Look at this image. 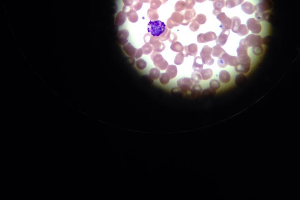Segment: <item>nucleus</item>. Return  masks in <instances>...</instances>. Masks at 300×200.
<instances>
[{"instance_id": "49530a36", "label": "nucleus", "mask_w": 300, "mask_h": 200, "mask_svg": "<svg viewBox=\"0 0 300 200\" xmlns=\"http://www.w3.org/2000/svg\"><path fill=\"white\" fill-rule=\"evenodd\" d=\"M245 77H246L244 76L243 74H241L237 75L236 78L235 83L236 84H239L241 82L243 81V79Z\"/></svg>"}, {"instance_id": "a19ab883", "label": "nucleus", "mask_w": 300, "mask_h": 200, "mask_svg": "<svg viewBox=\"0 0 300 200\" xmlns=\"http://www.w3.org/2000/svg\"><path fill=\"white\" fill-rule=\"evenodd\" d=\"M191 88V92L193 95H198L202 91V87L198 84H195Z\"/></svg>"}, {"instance_id": "c03bdc74", "label": "nucleus", "mask_w": 300, "mask_h": 200, "mask_svg": "<svg viewBox=\"0 0 300 200\" xmlns=\"http://www.w3.org/2000/svg\"><path fill=\"white\" fill-rule=\"evenodd\" d=\"M199 24L195 20V19H192V23H191L189 26V28L190 30L192 31H197L198 30V29H199Z\"/></svg>"}, {"instance_id": "603ef678", "label": "nucleus", "mask_w": 300, "mask_h": 200, "mask_svg": "<svg viewBox=\"0 0 300 200\" xmlns=\"http://www.w3.org/2000/svg\"><path fill=\"white\" fill-rule=\"evenodd\" d=\"M209 1H216V0H209Z\"/></svg>"}, {"instance_id": "2f4dec72", "label": "nucleus", "mask_w": 300, "mask_h": 200, "mask_svg": "<svg viewBox=\"0 0 300 200\" xmlns=\"http://www.w3.org/2000/svg\"><path fill=\"white\" fill-rule=\"evenodd\" d=\"M252 51L255 56H260L264 53V49L262 45H257L252 47Z\"/></svg>"}, {"instance_id": "c85d7f7f", "label": "nucleus", "mask_w": 300, "mask_h": 200, "mask_svg": "<svg viewBox=\"0 0 300 200\" xmlns=\"http://www.w3.org/2000/svg\"><path fill=\"white\" fill-rule=\"evenodd\" d=\"M270 15V12L269 11L263 13L256 12L255 17L257 20L259 21H267L269 20V16Z\"/></svg>"}, {"instance_id": "a211bd4d", "label": "nucleus", "mask_w": 300, "mask_h": 200, "mask_svg": "<svg viewBox=\"0 0 300 200\" xmlns=\"http://www.w3.org/2000/svg\"><path fill=\"white\" fill-rule=\"evenodd\" d=\"M204 64L200 56L195 57L193 65V69L195 72L198 73H201V70L203 69Z\"/></svg>"}, {"instance_id": "37998d69", "label": "nucleus", "mask_w": 300, "mask_h": 200, "mask_svg": "<svg viewBox=\"0 0 300 200\" xmlns=\"http://www.w3.org/2000/svg\"><path fill=\"white\" fill-rule=\"evenodd\" d=\"M194 19L199 25L204 24L207 20L206 16L203 14H198Z\"/></svg>"}, {"instance_id": "aec40b11", "label": "nucleus", "mask_w": 300, "mask_h": 200, "mask_svg": "<svg viewBox=\"0 0 300 200\" xmlns=\"http://www.w3.org/2000/svg\"><path fill=\"white\" fill-rule=\"evenodd\" d=\"M251 68V64H240L238 66L235 67V70L236 72L240 74H247L249 72Z\"/></svg>"}, {"instance_id": "f8f14e48", "label": "nucleus", "mask_w": 300, "mask_h": 200, "mask_svg": "<svg viewBox=\"0 0 300 200\" xmlns=\"http://www.w3.org/2000/svg\"><path fill=\"white\" fill-rule=\"evenodd\" d=\"M150 43L153 45V50L154 52H161L165 49L166 47L164 43L159 41L158 37L151 36Z\"/></svg>"}, {"instance_id": "3c124183", "label": "nucleus", "mask_w": 300, "mask_h": 200, "mask_svg": "<svg viewBox=\"0 0 300 200\" xmlns=\"http://www.w3.org/2000/svg\"><path fill=\"white\" fill-rule=\"evenodd\" d=\"M162 1H163V2L164 3H166L167 2V1H168V0H162Z\"/></svg>"}, {"instance_id": "58836bf2", "label": "nucleus", "mask_w": 300, "mask_h": 200, "mask_svg": "<svg viewBox=\"0 0 300 200\" xmlns=\"http://www.w3.org/2000/svg\"><path fill=\"white\" fill-rule=\"evenodd\" d=\"M228 63L229 66L234 67L238 66L240 64L238 57L236 56H231V55H229Z\"/></svg>"}, {"instance_id": "6ab92c4d", "label": "nucleus", "mask_w": 300, "mask_h": 200, "mask_svg": "<svg viewBox=\"0 0 300 200\" xmlns=\"http://www.w3.org/2000/svg\"><path fill=\"white\" fill-rule=\"evenodd\" d=\"M219 79L220 82L224 84H227L231 80V76L229 72L227 70H222L219 73Z\"/></svg>"}, {"instance_id": "ea45409f", "label": "nucleus", "mask_w": 300, "mask_h": 200, "mask_svg": "<svg viewBox=\"0 0 300 200\" xmlns=\"http://www.w3.org/2000/svg\"><path fill=\"white\" fill-rule=\"evenodd\" d=\"M170 33H171V31L169 28L166 27L165 31L160 36L158 37V38L162 42L166 41L167 40L169 39Z\"/></svg>"}, {"instance_id": "ddd939ff", "label": "nucleus", "mask_w": 300, "mask_h": 200, "mask_svg": "<svg viewBox=\"0 0 300 200\" xmlns=\"http://www.w3.org/2000/svg\"><path fill=\"white\" fill-rule=\"evenodd\" d=\"M196 12L194 9L186 10L183 15V19L181 25H187L189 24L192 19L195 16Z\"/></svg>"}, {"instance_id": "7ed1b4c3", "label": "nucleus", "mask_w": 300, "mask_h": 200, "mask_svg": "<svg viewBox=\"0 0 300 200\" xmlns=\"http://www.w3.org/2000/svg\"><path fill=\"white\" fill-rule=\"evenodd\" d=\"M151 59L155 66L160 70H166L167 68L169 66L167 61L164 59L162 55L158 53V52H154L151 55Z\"/></svg>"}, {"instance_id": "b1692460", "label": "nucleus", "mask_w": 300, "mask_h": 200, "mask_svg": "<svg viewBox=\"0 0 300 200\" xmlns=\"http://www.w3.org/2000/svg\"><path fill=\"white\" fill-rule=\"evenodd\" d=\"M225 53V50L223 49L221 46L219 44H217L212 48V56L214 57L220 58Z\"/></svg>"}, {"instance_id": "f257e3e1", "label": "nucleus", "mask_w": 300, "mask_h": 200, "mask_svg": "<svg viewBox=\"0 0 300 200\" xmlns=\"http://www.w3.org/2000/svg\"><path fill=\"white\" fill-rule=\"evenodd\" d=\"M166 26L161 20H150L148 24V32L152 36L159 37L164 33Z\"/></svg>"}, {"instance_id": "cd10ccee", "label": "nucleus", "mask_w": 300, "mask_h": 200, "mask_svg": "<svg viewBox=\"0 0 300 200\" xmlns=\"http://www.w3.org/2000/svg\"><path fill=\"white\" fill-rule=\"evenodd\" d=\"M161 75V72L158 68H153L150 70L149 75L150 78L153 80H158Z\"/></svg>"}, {"instance_id": "09e8293b", "label": "nucleus", "mask_w": 300, "mask_h": 200, "mask_svg": "<svg viewBox=\"0 0 300 200\" xmlns=\"http://www.w3.org/2000/svg\"><path fill=\"white\" fill-rule=\"evenodd\" d=\"M143 54V52L142 48L136 49V50L135 55L134 56V58L137 59L140 58L142 57Z\"/></svg>"}, {"instance_id": "c9c22d12", "label": "nucleus", "mask_w": 300, "mask_h": 200, "mask_svg": "<svg viewBox=\"0 0 300 200\" xmlns=\"http://www.w3.org/2000/svg\"><path fill=\"white\" fill-rule=\"evenodd\" d=\"M185 57L184 53L182 52H179L175 56L174 59V63L177 65H180L183 63L184 61V57Z\"/></svg>"}, {"instance_id": "4be33fe9", "label": "nucleus", "mask_w": 300, "mask_h": 200, "mask_svg": "<svg viewBox=\"0 0 300 200\" xmlns=\"http://www.w3.org/2000/svg\"><path fill=\"white\" fill-rule=\"evenodd\" d=\"M166 73L170 77V79H174L177 75V68L175 65H169L166 69Z\"/></svg>"}, {"instance_id": "e433bc0d", "label": "nucleus", "mask_w": 300, "mask_h": 200, "mask_svg": "<svg viewBox=\"0 0 300 200\" xmlns=\"http://www.w3.org/2000/svg\"><path fill=\"white\" fill-rule=\"evenodd\" d=\"M210 88L213 91L216 92L220 88V82L216 79H213L209 83Z\"/></svg>"}, {"instance_id": "7c9ffc66", "label": "nucleus", "mask_w": 300, "mask_h": 200, "mask_svg": "<svg viewBox=\"0 0 300 200\" xmlns=\"http://www.w3.org/2000/svg\"><path fill=\"white\" fill-rule=\"evenodd\" d=\"M170 49L175 52H182L184 50V47L179 42H175L170 46Z\"/></svg>"}, {"instance_id": "20e7f679", "label": "nucleus", "mask_w": 300, "mask_h": 200, "mask_svg": "<svg viewBox=\"0 0 300 200\" xmlns=\"http://www.w3.org/2000/svg\"><path fill=\"white\" fill-rule=\"evenodd\" d=\"M212 48L208 46H204L201 52H200V57H201L204 64L208 66L212 65L214 63V59L211 57Z\"/></svg>"}, {"instance_id": "f3484780", "label": "nucleus", "mask_w": 300, "mask_h": 200, "mask_svg": "<svg viewBox=\"0 0 300 200\" xmlns=\"http://www.w3.org/2000/svg\"><path fill=\"white\" fill-rule=\"evenodd\" d=\"M242 9L243 12L248 15H252L256 11L255 6L248 1L242 4Z\"/></svg>"}, {"instance_id": "0eeeda50", "label": "nucleus", "mask_w": 300, "mask_h": 200, "mask_svg": "<svg viewBox=\"0 0 300 200\" xmlns=\"http://www.w3.org/2000/svg\"><path fill=\"white\" fill-rule=\"evenodd\" d=\"M216 18L221 22L220 27L223 31H227L231 29V19L225 15L224 12H221L216 16Z\"/></svg>"}, {"instance_id": "72a5a7b5", "label": "nucleus", "mask_w": 300, "mask_h": 200, "mask_svg": "<svg viewBox=\"0 0 300 200\" xmlns=\"http://www.w3.org/2000/svg\"><path fill=\"white\" fill-rule=\"evenodd\" d=\"M135 65L138 70H144L147 67V64L144 60L140 58L136 61Z\"/></svg>"}, {"instance_id": "4c0bfd02", "label": "nucleus", "mask_w": 300, "mask_h": 200, "mask_svg": "<svg viewBox=\"0 0 300 200\" xmlns=\"http://www.w3.org/2000/svg\"><path fill=\"white\" fill-rule=\"evenodd\" d=\"M186 4L185 2L183 1H179L175 4V12H180L185 9Z\"/></svg>"}, {"instance_id": "2eb2a0df", "label": "nucleus", "mask_w": 300, "mask_h": 200, "mask_svg": "<svg viewBox=\"0 0 300 200\" xmlns=\"http://www.w3.org/2000/svg\"><path fill=\"white\" fill-rule=\"evenodd\" d=\"M225 6V1L224 0H216L213 3L214 9L213 14L216 16L221 12L222 8Z\"/></svg>"}, {"instance_id": "dca6fc26", "label": "nucleus", "mask_w": 300, "mask_h": 200, "mask_svg": "<svg viewBox=\"0 0 300 200\" xmlns=\"http://www.w3.org/2000/svg\"><path fill=\"white\" fill-rule=\"evenodd\" d=\"M229 34H230L229 31H222L220 35L217 38L216 40L217 44H219L220 46H224L228 40Z\"/></svg>"}, {"instance_id": "6e6552de", "label": "nucleus", "mask_w": 300, "mask_h": 200, "mask_svg": "<svg viewBox=\"0 0 300 200\" xmlns=\"http://www.w3.org/2000/svg\"><path fill=\"white\" fill-rule=\"evenodd\" d=\"M247 28L253 34H258L262 31V26L260 22L254 18H250L247 21Z\"/></svg>"}, {"instance_id": "423d86ee", "label": "nucleus", "mask_w": 300, "mask_h": 200, "mask_svg": "<svg viewBox=\"0 0 300 200\" xmlns=\"http://www.w3.org/2000/svg\"><path fill=\"white\" fill-rule=\"evenodd\" d=\"M246 45L248 48L257 45H262L264 44L263 38L261 36L251 34L244 39Z\"/></svg>"}, {"instance_id": "8fccbe9b", "label": "nucleus", "mask_w": 300, "mask_h": 200, "mask_svg": "<svg viewBox=\"0 0 300 200\" xmlns=\"http://www.w3.org/2000/svg\"><path fill=\"white\" fill-rule=\"evenodd\" d=\"M197 2L199 3H203L205 2V1H206V0H195Z\"/></svg>"}, {"instance_id": "79ce46f5", "label": "nucleus", "mask_w": 300, "mask_h": 200, "mask_svg": "<svg viewBox=\"0 0 300 200\" xmlns=\"http://www.w3.org/2000/svg\"><path fill=\"white\" fill-rule=\"evenodd\" d=\"M143 54L144 55H148L151 53L153 50V47L148 43H146L142 47Z\"/></svg>"}, {"instance_id": "1a4fd4ad", "label": "nucleus", "mask_w": 300, "mask_h": 200, "mask_svg": "<svg viewBox=\"0 0 300 200\" xmlns=\"http://www.w3.org/2000/svg\"><path fill=\"white\" fill-rule=\"evenodd\" d=\"M272 8L271 0H259V2L255 6L257 12L263 13L270 11Z\"/></svg>"}, {"instance_id": "393cba45", "label": "nucleus", "mask_w": 300, "mask_h": 200, "mask_svg": "<svg viewBox=\"0 0 300 200\" xmlns=\"http://www.w3.org/2000/svg\"><path fill=\"white\" fill-rule=\"evenodd\" d=\"M200 73L202 77V79L203 81L209 80L212 77L213 75V72L210 69H202Z\"/></svg>"}, {"instance_id": "bb28decb", "label": "nucleus", "mask_w": 300, "mask_h": 200, "mask_svg": "<svg viewBox=\"0 0 300 200\" xmlns=\"http://www.w3.org/2000/svg\"><path fill=\"white\" fill-rule=\"evenodd\" d=\"M244 0H226L225 6L228 8H231L243 3Z\"/></svg>"}, {"instance_id": "5701e85b", "label": "nucleus", "mask_w": 300, "mask_h": 200, "mask_svg": "<svg viewBox=\"0 0 300 200\" xmlns=\"http://www.w3.org/2000/svg\"><path fill=\"white\" fill-rule=\"evenodd\" d=\"M123 50L127 56L131 58H134L136 50L134 47L129 43L123 47Z\"/></svg>"}, {"instance_id": "412c9836", "label": "nucleus", "mask_w": 300, "mask_h": 200, "mask_svg": "<svg viewBox=\"0 0 300 200\" xmlns=\"http://www.w3.org/2000/svg\"><path fill=\"white\" fill-rule=\"evenodd\" d=\"M229 55L226 52L223 54L218 61V65L220 68H225L229 65Z\"/></svg>"}, {"instance_id": "a878e982", "label": "nucleus", "mask_w": 300, "mask_h": 200, "mask_svg": "<svg viewBox=\"0 0 300 200\" xmlns=\"http://www.w3.org/2000/svg\"><path fill=\"white\" fill-rule=\"evenodd\" d=\"M231 19L232 21L231 29L232 31L233 32L236 33L238 28L239 27L240 25L241 24V19L237 16L233 17Z\"/></svg>"}, {"instance_id": "9b49d317", "label": "nucleus", "mask_w": 300, "mask_h": 200, "mask_svg": "<svg viewBox=\"0 0 300 200\" xmlns=\"http://www.w3.org/2000/svg\"><path fill=\"white\" fill-rule=\"evenodd\" d=\"M217 36L214 32L210 31L206 33H201L197 36V42L199 43H206L216 40Z\"/></svg>"}, {"instance_id": "4468645a", "label": "nucleus", "mask_w": 300, "mask_h": 200, "mask_svg": "<svg viewBox=\"0 0 300 200\" xmlns=\"http://www.w3.org/2000/svg\"><path fill=\"white\" fill-rule=\"evenodd\" d=\"M184 49L185 52V57H188V56H196L198 53V46L195 43L185 46Z\"/></svg>"}, {"instance_id": "c756f323", "label": "nucleus", "mask_w": 300, "mask_h": 200, "mask_svg": "<svg viewBox=\"0 0 300 200\" xmlns=\"http://www.w3.org/2000/svg\"><path fill=\"white\" fill-rule=\"evenodd\" d=\"M248 33H249V30L247 25L245 24H241L238 28L236 33L240 36H243L247 35Z\"/></svg>"}, {"instance_id": "473e14b6", "label": "nucleus", "mask_w": 300, "mask_h": 200, "mask_svg": "<svg viewBox=\"0 0 300 200\" xmlns=\"http://www.w3.org/2000/svg\"><path fill=\"white\" fill-rule=\"evenodd\" d=\"M159 79L160 83L163 85H166L168 84L170 80V77L166 73L161 74Z\"/></svg>"}, {"instance_id": "9d476101", "label": "nucleus", "mask_w": 300, "mask_h": 200, "mask_svg": "<svg viewBox=\"0 0 300 200\" xmlns=\"http://www.w3.org/2000/svg\"><path fill=\"white\" fill-rule=\"evenodd\" d=\"M177 84L179 88L184 93H187L190 91L193 86V82L189 78H183L179 79L178 80Z\"/></svg>"}, {"instance_id": "de8ad7c7", "label": "nucleus", "mask_w": 300, "mask_h": 200, "mask_svg": "<svg viewBox=\"0 0 300 200\" xmlns=\"http://www.w3.org/2000/svg\"><path fill=\"white\" fill-rule=\"evenodd\" d=\"M177 36L175 33H171L169 36V40L170 43H173L177 40Z\"/></svg>"}, {"instance_id": "f704fd0d", "label": "nucleus", "mask_w": 300, "mask_h": 200, "mask_svg": "<svg viewBox=\"0 0 300 200\" xmlns=\"http://www.w3.org/2000/svg\"><path fill=\"white\" fill-rule=\"evenodd\" d=\"M202 79V77L199 73L194 72L192 73V77H191V80L192 82L195 84H198L201 82Z\"/></svg>"}, {"instance_id": "f03ea898", "label": "nucleus", "mask_w": 300, "mask_h": 200, "mask_svg": "<svg viewBox=\"0 0 300 200\" xmlns=\"http://www.w3.org/2000/svg\"><path fill=\"white\" fill-rule=\"evenodd\" d=\"M248 47L246 45L244 39L241 40L239 43V47L236 51L237 57L240 64H251V59L248 53Z\"/></svg>"}, {"instance_id": "39448f33", "label": "nucleus", "mask_w": 300, "mask_h": 200, "mask_svg": "<svg viewBox=\"0 0 300 200\" xmlns=\"http://www.w3.org/2000/svg\"><path fill=\"white\" fill-rule=\"evenodd\" d=\"M183 19V15L181 13L179 12H174L167 22V26L170 29L178 26L182 23Z\"/></svg>"}, {"instance_id": "a18cd8bd", "label": "nucleus", "mask_w": 300, "mask_h": 200, "mask_svg": "<svg viewBox=\"0 0 300 200\" xmlns=\"http://www.w3.org/2000/svg\"><path fill=\"white\" fill-rule=\"evenodd\" d=\"M186 9H192L196 3L195 0H186Z\"/></svg>"}]
</instances>
